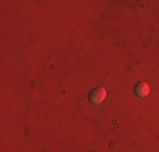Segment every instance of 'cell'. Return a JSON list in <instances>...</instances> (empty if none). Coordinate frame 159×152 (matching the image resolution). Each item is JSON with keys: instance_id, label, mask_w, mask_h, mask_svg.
<instances>
[{"instance_id": "obj_2", "label": "cell", "mask_w": 159, "mask_h": 152, "mask_svg": "<svg viewBox=\"0 0 159 152\" xmlns=\"http://www.w3.org/2000/svg\"><path fill=\"white\" fill-rule=\"evenodd\" d=\"M134 93L137 95L139 98H146L147 95L151 93V88H149V85H147V83H137V85H135V88H134Z\"/></svg>"}, {"instance_id": "obj_1", "label": "cell", "mask_w": 159, "mask_h": 152, "mask_svg": "<svg viewBox=\"0 0 159 152\" xmlns=\"http://www.w3.org/2000/svg\"><path fill=\"white\" fill-rule=\"evenodd\" d=\"M105 98H107V90L105 88H95L90 91V101L93 105H100Z\"/></svg>"}]
</instances>
